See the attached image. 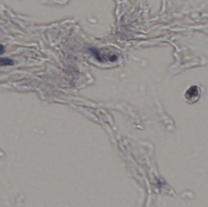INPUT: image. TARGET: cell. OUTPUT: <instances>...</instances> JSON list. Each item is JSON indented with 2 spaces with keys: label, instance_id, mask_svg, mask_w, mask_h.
<instances>
[{
  "label": "cell",
  "instance_id": "277c9868",
  "mask_svg": "<svg viewBox=\"0 0 208 207\" xmlns=\"http://www.w3.org/2000/svg\"><path fill=\"white\" fill-rule=\"evenodd\" d=\"M5 52V46L2 44H0V55H2Z\"/></svg>",
  "mask_w": 208,
  "mask_h": 207
},
{
  "label": "cell",
  "instance_id": "6da1fadb",
  "mask_svg": "<svg viewBox=\"0 0 208 207\" xmlns=\"http://www.w3.org/2000/svg\"><path fill=\"white\" fill-rule=\"evenodd\" d=\"M200 92L201 89L198 86H192L186 92L185 97L189 102H195L199 99Z\"/></svg>",
  "mask_w": 208,
  "mask_h": 207
},
{
  "label": "cell",
  "instance_id": "7a4b0ae2",
  "mask_svg": "<svg viewBox=\"0 0 208 207\" xmlns=\"http://www.w3.org/2000/svg\"><path fill=\"white\" fill-rule=\"evenodd\" d=\"M90 51H91V53L94 55L95 58L99 61L102 60H111V61H114L115 60L117 59V57L114 55H104L103 54H101L97 49H91Z\"/></svg>",
  "mask_w": 208,
  "mask_h": 207
},
{
  "label": "cell",
  "instance_id": "3957f363",
  "mask_svg": "<svg viewBox=\"0 0 208 207\" xmlns=\"http://www.w3.org/2000/svg\"><path fill=\"white\" fill-rule=\"evenodd\" d=\"M14 64V61L9 58H0V66H12Z\"/></svg>",
  "mask_w": 208,
  "mask_h": 207
}]
</instances>
